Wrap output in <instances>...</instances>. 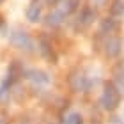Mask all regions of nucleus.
Wrapping results in <instances>:
<instances>
[{
    "label": "nucleus",
    "instance_id": "obj_1",
    "mask_svg": "<svg viewBox=\"0 0 124 124\" xmlns=\"http://www.w3.org/2000/svg\"><path fill=\"white\" fill-rule=\"evenodd\" d=\"M101 103H103L105 108L112 110V108H115V106H117V103H119V96L115 94V91H114L112 87H108V89L105 91V94H103V99H101Z\"/></svg>",
    "mask_w": 124,
    "mask_h": 124
},
{
    "label": "nucleus",
    "instance_id": "obj_2",
    "mask_svg": "<svg viewBox=\"0 0 124 124\" xmlns=\"http://www.w3.org/2000/svg\"><path fill=\"white\" fill-rule=\"evenodd\" d=\"M66 124H82V117L78 114H73L66 119Z\"/></svg>",
    "mask_w": 124,
    "mask_h": 124
}]
</instances>
